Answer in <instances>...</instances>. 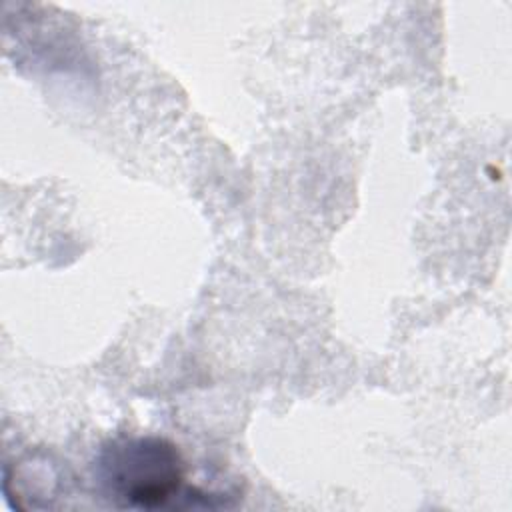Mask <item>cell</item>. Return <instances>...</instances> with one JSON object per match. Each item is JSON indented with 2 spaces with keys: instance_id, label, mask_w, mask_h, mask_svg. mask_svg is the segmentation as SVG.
<instances>
[{
  "instance_id": "6da1fadb",
  "label": "cell",
  "mask_w": 512,
  "mask_h": 512,
  "mask_svg": "<svg viewBox=\"0 0 512 512\" xmlns=\"http://www.w3.org/2000/svg\"><path fill=\"white\" fill-rule=\"evenodd\" d=\"M100 478L118 506L154 510L180 494L184 462L176 446L162 438H130L104 450Z\"/></svg>"
}]
</instances>
